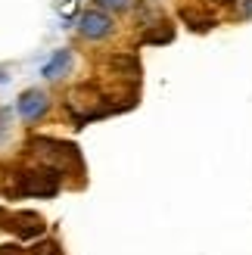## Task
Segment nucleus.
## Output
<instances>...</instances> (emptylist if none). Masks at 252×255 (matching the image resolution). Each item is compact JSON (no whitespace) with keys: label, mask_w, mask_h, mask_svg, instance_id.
Returning a JSON list of instances; mask_svg holds the SVG:
<instances>
[{"label":"nucleus","mask_w":252,"mask_h":255,"mask_svg":"<svg viewBox=\"0 0 252 255\" xmlns=\"http://www.w3.org/2000/svg\"><path fill=\"white\" fill-rule=\"evenodd\" d=\"M37 156H41L47 165H53L56 171H62L66 174L69 171V165L75 171L81 174V152H78V146L75 143H69V140H56V137H34L31 143H28Z\"/></svg>","instance_id":"f257e3e1"},{"label":"nucleus","mask_w":252,"mask_h":255,"mask_svg":"<svg viewBox=\"0 0 252 255\" xmlns=\"http://www.w3.org/2000/svg\"><path fill=\"white\" fill-rule=\"evenodd\" d=\"M19 196H56L62 184V171H56L53 165H37V168H25L16 174Z\"/></svg>","instance_id":"f03ea898"},{"label":"nucleus","mask_w":252,"mask_h":255,"mask_svg":"<svg viewBox=\"0 0 252 255\" xmlns=\"http://www.w3.org/2000/svg\"><path fill=\"white\" fill-rule=\"evenodd\" d=\"M0 231H9L12 237H19V240H37L47 231V221L37 212H25V209L12 212V209L0 206Z\"/></svg>","instance_id":"7ed1b4c3"},{"label":"nucleus","mask_w":252,"mask_h":255,"mask_svg":"<svg viewBox=\"0 0 252 255\" xmlns=\"http://www.w3.org/2000/svg\"><path fill=\"white\" fill-rule=\"evenodd\" d=\"M116 31V19H112V12L100 9V6H91L81 12L78 19V34L84 41H106V37Z\"/></svg>","instance_id":"20e7f679"},{"label":"nucleus","mask_w":252,"mask_h":255,"mask_svg":"<svg viewBox=\"0 0 252 255\" xmlns=\"http://www.w3.org/2000/svg\"><path fill=\"white\" fill-rule=\"evenodd\" d=\"M16 112H19V119L25 125H37V122H44L47 112H50V97L44 91H37V87H28V91L19 94Z\"/></svg>","instance_id":"39448f33"},{"label":"nucleus","mask_w":252,"mask_h":255,"mask_svg":"<svg viewBox=\"0 0 252 255\" xmlns=\"http://www.w3.org/2000/svg\"><path fill=\"white\" fill-rule=\"evenodd\" d=\"M72 62H75V56H72V50H69V47L53 50V56H50L44 66H41V78H47V81H59L62 75H69V72H72Z\"/></svg>","instance_id":"423d86ee"},{"label":"nucleus","mask_w":252,"mask_h":255,"mask_svg":"<svg viewBox=\"0 0 252 255\" xmlns=\"http://www.w3.org/2000/svg\"><path fill=\"white\" fill-rule=\"evenodd\" d=\"M94 3L100 6V9H106V12H128V9H134V3L137 0H94Z\"/></svg>","instance_id":"0eeeda50"},{"label":"nucleus","mask_w":252,"mask_h":255,"mask_svg":"<svg viewBox=\"0 0 252 255\" xmlns=\"http://www.w3.org/2000/svg\"><path fill=\"white\" fill-rule=\"evenodd\" d=\"M28 255H62V246L56 240H37V243L28 249Z\"/></svg>","instance_id":"6e6552de"},{"label":"nucleus","mask_w":252,"mask_h":255,"mask_svg":"<svg viewBox=\"0 0 252 255\" xmlns=\"http://www.w3.org/2000/svg\"><path fill=\"white\" fill-rule=\"evenodd\" d=\"M234 16L240 19V22H249V19H252V0H237Z\"/></svg>","instance_id":"1a4fd4ad"},{"label":"nucleus","mask_w":252,"mask_h":255,"mask_svg":"<svg viewBox=\"0 0 252 255\" xmlns=\"http://www.w3.org/2000/svg\"><path fill=\"white\" fill-rule=\"evenodd\" d=\"M0 255H28V252H25L19 243H3L0 246Z\"/></svg>","instance_id":"9d476101"},{"label":"nucleus","mask_w":252,"mask_h":255,"mask_svg":"<svg viewBox=\"0 0 252 255\" xmlns=\"http://www.w3.org/2000/svg\"><path fill=\"white\" fill-rule=\"evenodd\" d=\"M218 3H237V0H218Z\"/></svg>","instance_id":"9b49d317"},{"label":"nucleus","mask_w":252,"mask_h":255,"mask_svg":"<svg viewBox=\"0 0 252 255\" xmlns=\"http://www.w3.org/2000/svg\"><path fill=\"white\" fill-rule=\"evenodd\" d=\"M0 81H6V75H3V72H0Z\"/></svg>","instance_id":"f8f14e48"}]
</instances>
